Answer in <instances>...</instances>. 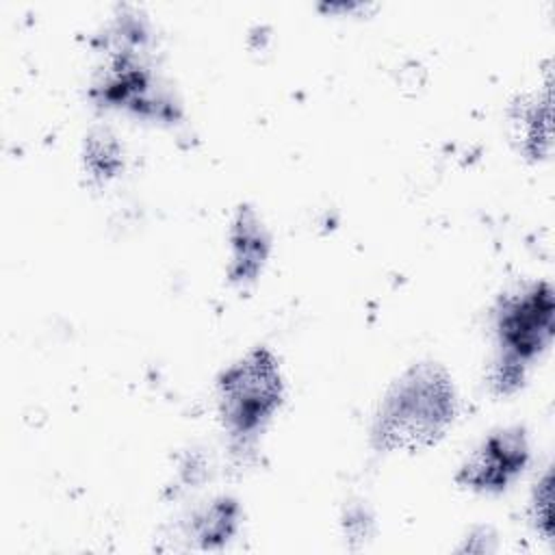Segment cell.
<instances>
[{
	"mask_svg": "<svg viewBox=\"0 0 555 555\" xmlns=\"http://www.w3.org/2000/svg\"><path fill=\"white\" fill-rule=\"evenodd\" d=\"M457 414L453 377L438 362H416L386 390L371 423L379 453H418L438 444Z\"/></svg>",
	"mask_w": 555,
	"mask_h": 555,
	"instance_id": "obj_1",
	"label": "cell"
},
{
	"mask_svg": "<svg viewBox=\"0 0 555 555\" xmlns=\"http://www.w3.org/2000/svg\"><path fill=\"white\" fill-rule=\"evenodd\" d=\"M147 28L134 13H121L113 26L106 63L91 85V98L106 108H124L141 117L173 124L180 102L147 59Z\"/></svg>",
	"mask_w": 555,
	"mask_h": 555,
	"instance_id": "obj_2",
	"label": "cell"
},
{
	"mask_svg": "<svg viewBox=\"0 0 555 555\" xmlns=\"http://www.w3.org/2000/svg\"><path fill=\"white\" fill-rule=\"evenodd\" d=\"M555 299L548 282H533L501 297L494 308L496 358L490 369V386L496 395H514L529 364L553 340Z\"/></svg>",
	"mask_w": 555,
	"mask_h": 555,
	"instance_id": "obj_3",
	"label": "cell"
},
{
	"mask_svg": "<svg viewBox=\"0 0 555 555\" xmlns=\"http://www.w3.org/2000/svg\"><path fill=\"white\" fill-rule=\"evenodd\" d=\"M284 401L280 358L258 345L225 366L217 377L219 418L232 440L258 436Z\"/></svg>",
	"mask_w": 555,
	"mask_h": 555,
	"instance_id": "obj_4",
	"label": "cell"
},
{
	"mask_svg": "<svg viewBox=\"0 0 555 555\" xmlns=\"http://www.w3.org/2000/svg\"><path fill=\"white\" fill-rule=\"evenodd\" d=\"M529 457L531 451L525 427H499L462 462L455 481L473 492L496 494L507 490L522 475Z\"/></svg>",
	"mask_w": 555,
	"mask_h": 555,
	"instance_id": "obj_5",
	"label": "cell"
},
{
	"mask_svg": "<svg viewBox=\"0 0 555 555\" xmlns=\"http://www.w3.org/2000/svg\"><path fill=\"white\" fill-rule=\"evenodd\" d=\"M230 264L228 280L236 286H247L262 273L269 251L271 236L267 225L254 206L241 204L230 223Z\"/></svg>",
	"mask_w": 555,
	"mask_h": 555,
	"instance_id": "obj_6",
	"label": "cell"
},
{
	"mask_svg": "<svg viewBox=\"0 0 555 555\" xmlns=\"http://www.w3.org/2000/svg\"><path fill=\"white\" fill-rule=\"evenodd\" d=\"M551 87L542 95L522 98L514 106L512 124L516 128V139L520 150L529 158H544L551 150Z\"/></svg>",
	"mask_w": 555,
	"mask_h": 555,
	"instance_id": "obj_7",
	"label": "cell"
},
{
	"mask_svg": "<svg viewBox=\"0 0 555 555\" xmlns=\"http://www.w3.org/2000/svg\"><path fill=\"white\" fill-rule=\"evenodd\" d=\"M241 522V505L234 496H217L191 516L189 535L199 548H221L225 546Z\"/></svg>",
	"mask_w": 555,
	"mask_h": 555,
	"instance_id": "obj_8",
	"label": "cell"
},
{
	"mask_svg": "<svg viewBox=\"0 0 555 555\" xmlns=\"http://www.w3.org/2000/svg\"><path fill=\"white\" fill-rule=\"evenodd\" d=\"M82 163L93 182H108L124 169L121 143L108 130H91L85 139Z\"/></svg>",
	"mask_w": 555,
	"mask_h": 555,
	"instance_id": "obj_9",
	"label": "cell"
},
{
	"mask_svg": "<svg viewBox=\"0 0 555 555\" xmlns=\"http://www.w3.org/2000/svg\"><path fill=\"white\" fill-rule=\"evenodd\" d=\"M551 499H553V475H551V468H546L544 475L535 481L533 496H531V520L546 540H551L553 535Z\"/></svg>",
	"mask_w": 555,
	"mask_h": 555,
	"instance_id": "obj_10",
	"label": "cell"
}]
</instances>
